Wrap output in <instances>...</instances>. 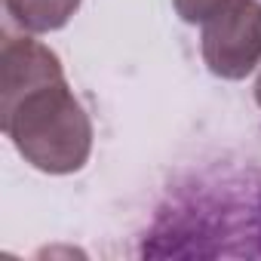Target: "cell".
Listing matches in <instances>:
<instances>
[{
    "mask_svg": "<svg viewBox=\"0 0 261 261\" xmlns=\"http://www.w3.org/2000/svg\"><path fill=\"white\" fill-rule=\"evenodd\" d=\"M0 126L16 151L49 175L83 169L92 151L89 117L68 86L59 56L31 37L4 40Z\"/></svg>",
    "mask_w": 261,
    "mask_h": 261,
    "instance_id": "obj_1",
    "label": "cell"
},
{
    "mask_svg": "<svg viewBox=\"0 0 261 261\" xmlns=\"http://www.w3.org/2000/svg\"><path fill=\"white\" fill-rule=\"evenodd\" d=\"M206 68L221 80H243L261 65V4L258 0H230L203 22L200 37Z\"/></svg>",
    "mask_w": 261,
    "mask_h": 261,
    "instance_id": "obj_2",
    "label": "cell"
},
{
    "mask_svg": "<svg viewBox=\"0 0 261 261\" xmlns=\"http://www.w3.org/2000/svg\"><path fill=\"white\" fill-rule=\"evenodd\" d=\"M13 22L31 34L59 31L80 10V0H4Z\"/></svg>",
    "mask_w": 261,
    "mask_h": 261,
    "instance_id": "obj_3",
    "label": "cell"
},
{
    "mask_svg": "<svg viewBox=\"0 0 261 261\" xmlns=\"http://www.w3.org/2000/svg\"><path fill=\"white\" fill-rule=\"evenodd\" d=\"M175 4V13L188 22V25H203V22H209L215 13H221L230 0H172Z\"/></svg>",
    "mask_w": 261,
    "mask_h": 261,
    "instance_id": "obj_4",
    "label": "cell"
},
{
    "mask_svg": "<svg viewBox=\"0 0 261 261\" xmlns=\"http://www.w3.org/2000/svg\"><path fill=\"white\" fill-rule=\"evenodd\" d=\"M255 101L261 105V74H258V80H255Z\"/></svg>",
    "mask_w": 261,
    "mask_h": 261,
    "instance_id": "obj_5",
    "label": "cell"
}]
</instances>
